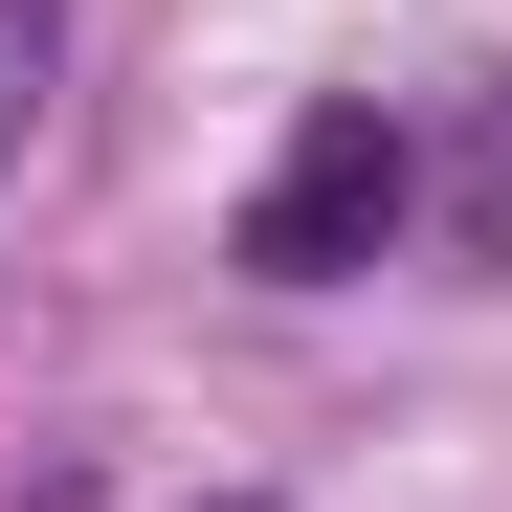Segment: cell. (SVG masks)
I'll return each instance as SVG.
<instances>
[{
  "mask_svg": "<svg viewBox=\"0 0 512 512\" xmlns=\"http://www.w3.org/2000/svg\"><path fill=\"white\" fill-rule=\"evenodd\" d=\"M401 201H423V156L334 90V112L268 156V201H245V268H268V290H334V268H379V223H401Z\"/></svg>",
  "mask_w": 512,
  "mask_h": 512,
  "instance_id": "1",
  "label": "cell"
},
{
  "mask_svg": "<svg viewBox=\"0 0 512 512\" xmlns=\"http://www.w3.org/2000/svg\"><path fill=\"white\" fill-rule=\"evenodd\" d=\"M45 67H67V0H0V156L45 134Z\"/></svg>",
  "mask_w": 512,
  "mask_h": 512,
  "instance_id": "2",
  "label": "cell"
},
{
  "mask_svg": "<svg viewBox=\"0 0 512 512\" xmlns=\"http://www.w3.org/2000/svg\"><path fill=\"white\" fill-rule=\"evenodd\" d=\"M468 245L512 268V112H490V156H468Z\"/></svg>",
  "mask_w": 512,
  "mask_h": 512,
  "instance_id": "3",
  "label": "cell"
}]
</instances>
